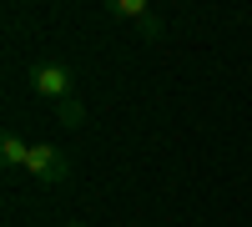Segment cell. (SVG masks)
<instances>
[{"mask_svg":"<svg viewBox=\"0 0 252 227\" xmlns=\"http://www.w3.org/2000/svg\"><path fill=\"white\" fill-rule=\"evenodd\" d=\"M26 157H31V141H20L15 131L0 136V167L5 172H26Z\"/></svg>","mask_w":252,"mask_h":227,"instance_id":"cell-4","label":"cell"},{"mask_svg":"<svg viewBox=\"0 0 252 227\" xmlns=\"http://www.w3.org/2000/svg\"><path fill=\"white\" fill-rule=\"evenodd\" d=\"M31 91L46 101H66V96H76V76L61 61H40V66H31Z\"/></svg>","mask_w":252,"mask_h":227,"instance_id":"cell-2","label":"cell"},{"mask_svg":"<svg viewBox=\"0 0 252 227\" xmlns=\"http://www.w3.org/2000/svg\"><path fill=\"white\" fill-rule=\"evenodd\" d=\"M66 227H91V222H66Z\"/></svg>","mask_w":252,"mask_h":227,"instance_id":"cell-6","label":"cell"},{"mask_svg":"<svg viewBox=\"0 0 252 227\" xmlns=\"http://www.w3.org/2000/svg\"><path fill=\"white\" fill-rule=\"evenodd\" d=\"M106 15L111 20H131V26L141 31V26H152V5H146V0H106Z\"/></svg>","mask_w":252,"mask_h":227,"instance_id":"cell-3","label":"cell"},{"mask_svg":"<svg viewBox=\"0 0 252 227\" xmlns=\"http://www.w3.org/2000/svg\"><path fill=\"white\" fill-rule=\"evenodd\" d=\"M26 172L40 182V187H61V182H71V157L61 147H51V141H31Z\"/></svg>","mask_w":252,"mask_h":227,"instance_id":"cell-1","label":"cell"},{"mask_svg":"<svg viewBox=\"0 0 252 227\" xmlns=\"http://www.w3.org/2000/svg\"><path fill=\"white\" fill-rule=\"evenodd\" d=\"M56 121L61 127H86V106H81V96H66V101H56Z\"/></svg>","mask_w":252,"mask_h":227,"instance_id":"cell-5","label":"cell"}]
</instances>
